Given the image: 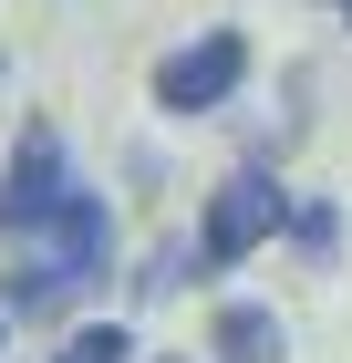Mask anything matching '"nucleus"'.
Here are the masks:
<instances>
[{
    "label": "nucleus",
    "mask_w": 352,
    "mask_h": 363,
    "mask_svg": "<svg viewBox=\"0 0 352 363\" xmlns=\"http://www.w3.org/2000/svg\"><path fill=\"white\" fill-rule=\"evenodd\" d=\"M11 250H21V259L0 270V280H11V291H0V322H31V311H73L83 291L114 270V208L73 177V197H62V208L31 228V239H11Z\"/></svg>",
    "instance_id": "nucleus-1"
},
{
    "label": "nucleus",
    "mask_w": 352,
    "mask_h": 363,
    "mask_svg": "<svg viewBox=\"0 0 352 363\" xmlns=\"http://www.w3.org/2000/svg\"><path fill=\"white\" fill-rule=\"evenodd\" d=\"M280 218H290V187H280L270 167H228L217 197H208V218H197V259H208V270H239L249 250L280 239Z\"/></svg>",
    "instance_id": "nucleus-2"
},
{
    "label": "nucleus",
    "mask_w": 352,
    "mask_h": 363,
    "mask_svg": "<svg viewBox=\"0 0 352 363\" xmlns=\"http://www.w3.org/2000/svg\"><path fill=\"white\" fill-rule=\"evenodd\" d=\"M239 84H249V31H228V21L187 31V42L156 62V104L166 114H217Z\"/></svg>",
    "instance_id": "nucleus-3"
},
{
    "label": "nucleus",
    "mask_w": 352,
    "mask_h": 363,
    "mask_svg": "<svg viewBox=\"0 0 352 363\" xmlns=\"http://www.w3.org/2000/svg\"><path fill=\"white\" fill-rule=\"evenodd\" d=\"M62 197H73V167H62V135H52V125H21V145H11V167H0V239H31V228L52 218Z\"/></svg>",
    "instance_id": "nucleus-4"
},
{
    "label": "nucleus",
    "mask_w": 352,
    "mask_h": 363,
    "mask_svg": "<svg viewBox=\"0 0 352 363\" xmlns=\"http://www.w3.org/2000/svg\"><path fill=\"white\" fill-rule=\"evenodd\" d=\"M208 353H217V363H280V353H290V333H280V311H259V301H217Z\"/></svg>",
    "instance_id": "nucleus-5"
},
{
    "label": "nucleus",
    "mask_w": 352,
    "mask_h": 363,
    "mask_svg": "<svg viewBox=\"0 0 352 363\" xmlns=\"http://www.w3.org/2000/svg\"><path fill=\"white\" fill-rule=\"evenodd\" d=\"M280 239H300V259H331V250H342V218H331V197H290Z\"/></svg>",
    "instance_id": "nucleus-6"
},
{
    "label": "nucleus",
    "mask_w": 352,
    "mask_h": 363,
    "mask_svg": "<svg viewBox=\"0 0 352 363\" xmlns=\"http://www.w3.org/2000/svg\"><path fill=\"white\" fill-rule=\"evenodd\" d=\"M52 363H135V333H125V322H83Z\"/></svg>",
    "instance_id": "nucleus-7"
},
{
    "label": "nucleus",
    "mask_w": 352,
    "mask_h": 363,
    "mask_svg": "<svg viewBox=\"0 0 352 363\" xmlns=\"http://www.w3.org/2000/svg\"><path fill=\"white\" fill-rule=\"evenodd\" d=\"M187 270H197V239H166V250L145 259V280H135V291H156V301H166V291H176Z\"/></svg>",
    "instance_id": "nucleus-8"
},
{
    "label": "nucleus",
    "mask_w": 352,
    "mask_h": 363,
    "mask_svg": "<svg viewBox=\"0 0 352 363\" xmlns=\"http://www.w3.org/2000/svg\"><path fill=\"white\" fill-rule=\"evenodd\" d=\"M0 342H11V322H0Z\"/></svg>",
    "instance_id": "nucleus-9"
},
{
    "label": "nucleus",
    "mask_w": 352,
    "mask_h": 363,
    "mask_svg": "<svg viewBox=\"0 0 352 363\" xmlns=\"http://www.w3.org/2000/svg\"><path fill=\"white\" fill-rule=\"evenodd\" d=\"M342 21H352V0H342Z\"/></svg>",
    "instance_id": "nucleus-10"
},
{
    "label": "nucleus",
    "mask_w": 352,
    "mask_h": 363,
    "mask_svg": "<svg viewBox=\"0 0 352 363\" xmlns=\"http://www.w3.org/2000/svg\"><path fill=\"white\" fill-rule=\"evenodd\" d=\"M166 363H176V353H166Z\"/></svg>",
    "instance_id": "nucleus-11"
}]
</instances>
